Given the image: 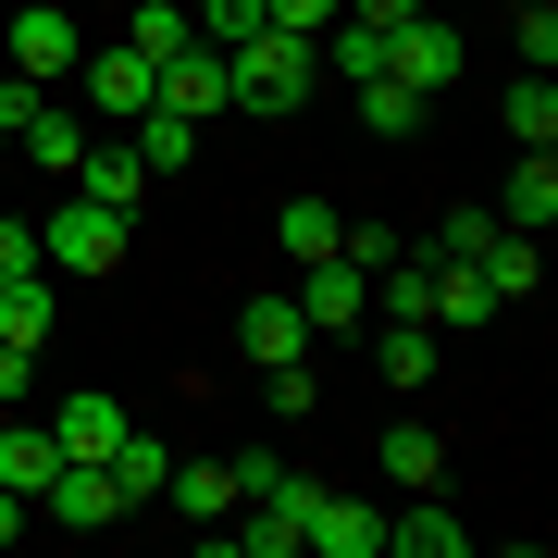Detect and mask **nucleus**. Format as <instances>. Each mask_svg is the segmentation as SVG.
Segmentation results:
<instances>
[{"label":"nucleus","mask_w":558,"mask_h":558,"mask_svg":"<svg viewBox=\"0 0 558 558\" xmlns=\"http://www.w3.org/2000/svg\"><path fill=\"white\" fill-rule=\"evenodd\" d=\"M311 87H323V50L286 38V25H260V38L223 50V100H236V112H299Z\"/></svg>","instance_id":"obj_1"},{"label":"nucleus","mask_w":558,"mask_h":558,"mask_svg":"<svg viewBox=\"0 0 558 558\" xmlns=\"http://www.w3.org/2000/svg\"><path fill=\"white\" fill-rule=\"evenodd\" d=\"M385 75H398L410 100H447V87H459V25L435 13V0H422L410 25H385Z\"/></svg>","instance_id":"obj_2"},{"label":"nucleus","mask_w":558,"mask_h":558,"mask_svg":"<svg viewBox=\"0 0 558 558\" xmlns=\"http://www.w3.org/2000/svg\"><path fill=\"white\" fill-rule=\"evenodd\" d=\"M38 248H50V274H124V211H100V199L75 186V199L38 223Z\"/></svg>","instance_id":"obj_3"},{"label":"nucleus","mask_w":558,"mask_h":558,"mask_svg":"<svg viewBox=\"0 0 558 558\" xmlns=\"http://www.w3.org/2000/svg\"><path fill=\"white\" fill-rule=\"evenodd\" d=\"M75 87H87V112H100V124H137V112L161 100V62L124 50V38H100V50H75Z\"/></svg>","instance_id":"obj_4"},{"label":"nucleus","mask_w":558,"mask_h":558,"mask_svg":"<svg viewBox=\"0 0 558 558\" xmlns=\"http://www.w3.org/2000/svg\"><path fill=\"white\" fill-rule=\"evenodd\" d=\"M75 13H50V0H25V13L13 25H0V75H25V87H62V75H75Z\"/></svg>","instance_id":"obj_5"},{"label":"nucleus","mask_w":558,"mask_h":558,"mask_svg":"<svg viewBox=\"0 0 558 558\" xmlns=\"http://www.w3.org/2000/svg\"><path fill=\"white\" fill-rule=\"evenodd\" d=\"M260 484H274V459L248 447V459H174V472H161V497H174L186 521H223V509H248Z\"/></svg>","instance_id":"obj_6"},{"label":"nucleus","mask_w":558,"mask_h":558,"mask_svg":"<svg viewBox=\"0 0 558 558\" xmlns=\"http://www.w3.org/2000/svg\"><path fill=\"white\" fill-rule=\"evenodd\" d=\"M286 299H299L311 336H348V323H373V274H360V260H299Z\"/></svg>","instance_id":"obj_7"},{"label":"nucleus","mask_w":558,"mask_h":558,"mask_svg":"<svg viewBox=\"0 0 558 558\" xmlns=\"http://www.w3.org/2000/svg\"><path fill=\"white\" fill-rule=\"evenodd\" d=\"M38 509L62 521V534H112V521H124V497H112V472H100V459H62V472L38 484Z\"/></svg>","instance_id":"obj_8"},{"label":"nucleus","mask_w":558,"mask_h":558,"mask_svg":"<svg viewBox=\"0 0 558 558\" xmlns=\"http://www.w3.org/2000/svg\"><path fill=\"white\" fill-rule=\"evenodd\" d=\"M75 186H87L100 211H124V223H137V199H149V161H137V137H124V124H112V137H87V149H75Z\"/></svg>","instance_id":"obj_9"},{"label":"nucleus","mask_w":558,"mask_h":558,"mask_svg":"<svg viewBox=\"0 0 558 558\" xmlns=\"http://www.w3.org/2000/svg\"><path fill=\"white\" fill-rule=\"evenodd\" d=\"M299 546H311V558H385V509H360V497H336V484H323L311 521H299Z\"/></svg>","instance_id":"obj_10"},{"label":"nucleus","mask_w":558,"mask_h":558,"mask_svg":"<svg viewBox=\"0 0 558 558\" xmlns=\"http://www.w3.org/2000/svg\"><path fill=\"white\" fill-rule=\"evenodd\" d=\"M149 112H186V124L236 112V100H223V50H211V38H186L174 62H161V100H149Z\"/></svg>","instance_id":"obj_11"},{"label":"nucleus","mask_w":558,"mask_h":558,"mask_svg":"<svg viewBox=\"0 0 558 558\" xmlns=\"http://www.w3.org/2000/svg\"><path fill=\"white\" fill-rule=\"evenodd\" d=\"M472 546V521L435 509V484H410V509H385V558H459Z\"/></svg>","instance_id":"obj_12"},{"label":"nucleus","mask_w":558,"mask_h":558,"mask_svg":"<svg viewBox=\"0 0 558 558\" xmlns=\"http://www.w3.org/2000/svg\"><path fill=\"white\" fill-rule=\"evenodd\" d=\"M299 348H311L299 299H248V311H236V360H248V373H274V360H299Z\"/></svg>","instance_id":"obj_13"},{"label":"nucleus","mask_w":558,"mask_h":558,"mask_svg":"<svg viewBox=\"0 0 558 558\" xmlns=\"http://www.w3.org/2000/svg\"><path fill=\"white\" fill-rule=\"evenodd\" d=\"M124 422H137L124 398H62V410H50V435H62V459H112V447H124Z\"/></svg>","instance_id":"obj_14"},{"label":"nucleus","mask_w":558,"mask_h":558,"mask_svg":"<svg viewBox=\"0 0 558 558\" xmlns=\"http://www.w3.org/2000/svg\"><path fill=\"white\" fill-rule=\"evenodd\" d=\"M50 472H62V435H50V422H0V484H13V497H38Z\"/></svg>","instance_id":"obj_15"},{"label":"nucleus","mask_w":558,"mask_h":558,"mask_svg":"<svg viewBox=\"0 0 558 558\" xmlns=\"http://www.w3.org/2000/svg\"><path fill=\"white\" fill-rule=\"evenodd\" d=\"M472 274H484V299H497V311L534 299V236H521V223H497V236L472 248Z\"/></svg>","instance_id":"obj_16"},{"label":"nucleus","mask_w":558,"mask_h":558,"mask_svg":"<svg viewBox=\"0 0 558 558\" xmlns=\"http://www.w3.org/2000/svg\"><path fill=\"white\" fill-rule=\"evenodd\" d=\"M336 236H348L336 199H286V211H274V248H286V260H336Z\"/></svg>","instance_id":"obj_17"},{"label":"nucleus","mask_w":558,"mask_h":558,"mask_svg":"<svg viewBox=\"0 0 558 558\" xmlns=\"http://www.w3.org/2000/svg\"><path fill=\"white\" fill-rule=\"evenodd\" d=\"M100 472H112V497H124V509H149V497H161V472H174V459H161V435H137V422H124V447L100 459Z\"/></svg>","instance_id":"obj_18"},{"label":"nucleus","mask_w":558,"mask_h":558,"mask_svg":"<svg viewBox=\"0 0 558 558\" xmlns=\"http://www.w3.org/2000/svg\"><path fill=\"white\" fill-rule=\"evenodd\" d=\"M124 137H137V161H149V186L199 161V124H186V112H137V124H124Z\"/></svg>","instance_id":"obj_19"},{"label":"nucleus","mask_w":558,"mask_h":558,"mask_svg":"<svg viewBox=\"0 0 558 558\" xmlns=\"http://www.w3.org/2000/svg\"><path fill=\"white\" fill-rule=\"evenodd\" d=\"M13 149H25V161H38V174H75V149H87V124L38 100V112H25V124H13Z\"/></svg>","instance_id":"obj_20"},{"label":"nucleus","mask_w":558,"mask_h":558,"mask_svg":"<svg viewBox=\"0 0 558 558\" xmlns=\"http://www.w3.org/2000/svg\"><path fill=\"white\" fill-rule=\"evenodd\" d=\"M497 223H521V236H534V223H558V161H546V149H521V174H509Z\"/></svg>","instance_id":"obj_21"},{"label":"nucleus","mask_w":558,"mask_h":558,"mask_svg":"<svg viewBox=\"0 0 558 558\" xmlns=\"http://www.w3.org/2000/svg\"><path fill=\"white\" fill-rule=\"evenodd\" d=\"M447 472V435L435 422H385V484H435Z\"/></svg>","instance_id":"obj_22"},{"label":"nucleus","mask_w":558,"mask_h":558,"mask_svg":"<svg viewBox=\"0 0 558 558\" xmlns=\"http://www.w3.org/2000/svg\"><path fill=\"white\" fill-rule=\"evenodd\" d=\"M38 336H50V274H25V286H0V348L38 360Z\"/></svg>","instance_id":"obj_23"},{"label":"nucleus","mask_w":558,"mask_h":558,"mask_svg":"<svg viewBox=\"0 0 558 558\" xmlns=\"http://www.w3.org/2000/svg\"><path fill=\"white\" fill-rule=\"evenodd\" d=\"M348 100H360V124H373V137H410V124H422V112H435V100H410V87H398V75H360V87H348Z\"/></svg>","instance_id":"obj_24"},{"label":"nucleus","mask_w":558,"mask_h":558,"mask_svg":"<svg viewBox=\"0 0 558 558\" xmlns=\"http://www.w3.org/2000/svg\"><path fill=\"white\" fill-rule=\"evenodd\" d=\"M497 124H509V137H521V149H558V87H546V75H521Z\"/></svg>","instance_id":"obj_25"},{"label":"nucleus","mask_w":558,"mask_h":558,"mask_svg":"<svg viewBox=\"0 0 558 558\" xmlns=\"http://www.w3.org/2000/svg\"><path fill=\"white\" fill-rule=\"evenodd\" d=\"M385 385H435V323H385Z\"/></svg>","instance_id":"obj_26"},{"label":"nucleus","mask_w":558,"mask_h":558,"mask_svg":"<svg viewBox=\"0 0 558 558\" xmlns=\"http://www.w3.org/2000/svg\"><path fill=\"white\" fill-rule=\"evenodd\" d=\"M199 25H186V0H137V25H124V50H149V62H174Z\"/></svg>","instance_id":"obj_27"},{"label":"nucleus","mask_w":558,"mask_h":558,"mask_svg":"<svg viewBox=\"0 0 558 558\" xmlns=\"http://www.w3.org/2000/svg\"><path fill=\"white\" fill-rule=\"evenodd\" d=\"M260 398H274L286 422H311V410H323V373H311V348H299V360H274V373H260Z\"/></svg>","instance_id":"obj_28"},{"label":"nucleus","mask_w":558,"mask_h":558,"mask_svg":"<svg viewBox=\"0 0 558 558\" xmlns=\"http://www.w3.org/2000/svg\"><path fill=\"white\" fill-rule=\"evenodd\" d=\"M186 25H199L211 50H236V38H260V0H186Z\"/></svg>","instance_id":"obj_29"},{"label":"nucleus","mask_w":558,"mask_h":558,"mask_svg":"<svg viewBox=\"0 0 558 558\" xmlns=\"http://www.w3.org/2000/svg\"><path fill=\"white\" fill-rule=\"evenodd\" d=\"M509 38H521V75H546V62H558V0H534V13H509Z\"/></svg>","instance_id":"obj_30"},{"label":"nucleus","mask_w":558,"mask_h":558,"mask_svg":"<svg viewBox=\"0 0 558 558\" xmlns=\"http://www.w3.org/2000/svg\"><path fill=\"white\" fill-rule=\"evenodd\" d=\"M484 236H497V211H435V236H422V248H435V260H472Z\"/></svg>","instance_id":"obj_31"},{"label":"nucleus","mask_w":558,"mask_h":558,"mask_svg":"<svg viewBox=\"0 0 558 558\" xmlns=\"http://www.w3.org/2000/svg\"><path fill=\"white\" fill-rule=\"evenodd\" d=\"M25 274H50V248H38V223L0 211V286H25Z\"/></svg>","instance_id":"obj_32"},{"label":"nucleus","mask_w":558,"mask_h":558,"mask_svg":"<svg viewBox=\"0 0 558 558\" xmlns=\"http://www.w3.org/2000/svg\"><path fill=\"white\" fill-rule=\"evenodd\" d=\"M336 13H348V0H260V25H286V38H323Z\"/></svg>","instance_id":"obj_33"},{"label":"nucleus","mask_w":558,"mask_h":558,"mask_svg":"<svg viewBox=\"0 0 558 558\" xmlns=\"http://www.w3.org/2000/svg\"><path fill=\"white\" fill-rule=\"evenodd\" d=\"M422 0H348V25H410Z\"/></svg>","instance_id":"obj_34"},{"label":"nucleus","mask_w":558,"mask_h":558,"mask_svg":"<svg viewBox=\"0 0 558 558\" xmlns=\"http://www.w3.org/2000/svg\"><path fill=\"white\" fill-rule=\"evenodd\" d=\"M25 521H38V497H13V484H0V546H13Z\"/></svg>","instance_id":"obj_35"},{"label":"nucleus","mask_w":558,"mask_h":558,"mask_svg":"<svg viewBox=\"0 0 558 558\" xmlns=\"http://www.w3.org/2000/svg\"><path fill=\"white\" fill-rule=\"evenodd\" d=\"M0 410H25V348H0Z\"/></svg>","instance_id":"obj_36"},{"label":"nucleus","mask_w":558,"mask_h":558,"mask_svg":"<svg viewBox=\"0 0 558 558\" xmlns=\"http://www.w3.org/2000/svg\"><path fill=\"white\" fill-rule=\"evenodd\" d=\"M435 13H459V0H435Z\"/></svg>","instance_id":"obj_37"}]
</instances>
